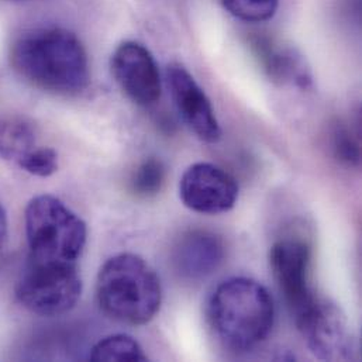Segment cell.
I'll return each instance as SVG.
<instances>
[{
	"instance_id": "9a60e30c",
	"label": "cell",
	"mask_w": 362,
	"mask_h": 362,
	"mask_svg": "<svg viewBox=\"0 0 362 362\" xmlns=\"http://www.w3.org/2000/svg\"><path fill=\"white\" fill-rule=\"evenodd\" d=\"M167 168L160 158L146 160L134 173L130 186L139 197H153L158 194L165 183Z\"/></svg>"
},
{
	"instance_id": "5b68a950",
	"label": "cell",
	"mask_w": 362,
	"mask_h": 362,
	"mask_svg": "<svg viewBox=\"0 0 362 362\" xmlns=\"http://www.w3.org/2000/svg\"><path fill=\"white\" fill-rule=\"evenodd\" d=\"M82 295L76 264L44 262L28 258L16 285V298L40 316H61L74 309Z\"/></svg>"
},
{
	"instance_id": "6da1fadb",
	"label": "cell",
	"mask_w": 362,
	"mask_h": 362,
	"mask_svg": "<svg viewBox=\"0 0 362 362\" xmlns=\"http://www.w3.org/2000/svg\"><path fill=\"white\" fill-rule=\"evenodd\" d=\"M14 71L33 86L55 95H76L90 81L88 54L69 30L44 27L25 33L11 45Z\"/></svg>"
},
{
	"instance_id": "277c9868",
	"label": "cell",
	"mask_w": 362,
	"mask_h": 362,
	"mask_svg": "<svg viewBox=\"0 0 362 362\" xmlns=\"http://www.w3.org/2000/svg\"><path fill=\"white\" fill-rule=\"evenodd\" d=\"M24 220L31 259L78 264L86 245V224L59 199L35 196L25 207Z\"/></svg>"
},
{
	"instance_id": "e0dca14e",
	"label": "cell",
	"mask_w": 362,
	"mask_h": 362,
	"mask_svg": "<svg viewBox=\"0 0 362 362\" xmlns=\"http://www.w3.org/2000/svg\"><path fill=\"white\" fill-rule=\"evenodd\" d=\"M332 150L334 157L347 167H358L361 153L351 130L343 123L334 124L332 130Z\"/></svg>"
},
{
	"instance_id": "52a82bcc",
	"label": "cell",
	"mask_w": 362,
	"mask_h": 362,
	"mask_svg": "<svg viewBox=\"0 0 362 362\" xmlns=\"http://www.w3.org/2000/svg\"><path fill=\"white\" fill-rule=\"evenodd\" d=\"M112 72L126 96L139 106H151L161 98V76L153 54L136 41L122 42L112 55Z\"/></svg>"
},
{
	"instance_id": "7c38bea8",
	"label": "cell",
	"mask_w": 362,
	"mask_h": 362,
	"mask_svg": "<svg viewBox=\"0 0 362 362\" xmlns=\"http://www.w3.org/2000/svg\"><path fill=\"white\" fill-rule=\"evenodd\" d=\"M252 48L271 81L281 85H295L302 89L310 86L309 68L295 49L274 44L268 38H255Z\"/></svg>"
},
{
	"instance_id": "8fae6325",
	"label": "cell",
	"mask_w": 362,
	"mask_h": 362,
	"mask_svg": "<svg viewBox=\"0 0 362 362\" xmlns=\"http://www.w3.org/2000/svg\"><path fill=\"white\" fill-rule=\"evenodd\" d=\"M224 255L226 247L217 234L196 228L178 240L173 251V265L183 279L199 281L216 272Z\"/></svg>"
},
{
	"instance_id": "2e32d148",
	"label": "cell",
	"mask_w": 362,
	"mask_h": 362,
	"mask_svg": "<svg viewBox=\"0 0 362 362\" xmlns=\"http://www.w3.org/2000/svg\"><path fill=\"white\" fill-rule=\"evenodd\" d=\"M230 14L247 23H262L274 17L279 0H220Z\"/></svg>"
},
{
	"instance_id": "5bb4252c",
	"label": "cell",
	"mask_w": 362,
	"mask_h": 362,
	"mask_svg": "<svg viewBox=\"0 0 362 362\" xmlns=\"http://www.w3.org/2000/svg\"><path fill=\"white\" fill-rule=\"evenodd\" d=\"M90 361H148L143 347L130 336L115 334L100 340L90 351Z\"/></svg>"
},
{
	"instance_id": "d6986e66",
	"label": "cell",
	"mask_w": 362,
	"mask_h": 362,
	"mask_svg": "<svg viewBox=\"0 0 362 362\" xmlns=\"http://www.w3.org/2000/svg\"><path fill=\"white\" fill-rule=\"evenodd\" d=\"M7 240V214L4 207L0 203V248L4 245Z\"/></svg>"
},
{
	"instance_id": "3957f363",
	"label": "cell",
	"mask_w": 362,
	"mask_h": 362,
	"mask_svg": "<svg viewBox=\"0 0 362 362\" xmlns=\"http://www.w3.org/2000/svg\"><path fill=\"white\" fill-rule=\"evenodd\" d=\"M96 296L112 319L141 326L160 312L163 288L158 275L141 257L130 252L109 258L99 271Z\"/></svg>"
},
{
	"instance_id": "30bf717a",
	"label": "cell",
	"mask_w": 362,
	"mask_h": 362,
	"mask_svg": "<svg viewBox=\"0 0 362 362\" xmlns=\"http://www.w3.org/2000/svg\"><path fill=\"white\" fill-rule=\"evenodd\" d=\"M167 82L183 122L197 139L216 144L221 139V129L206 92L181 64L168 66Z\"/></svg>"
},
{
	"instance_id": "9c48e42d",
	"label": "cell",
	"mask_w": 362,
	"mask_h": 362,
	"mask_svg": "<svg viewBox=\"0 0 362 362\" xmlns=\"http://www.w3.org/2000/svg\"><path fill=\"white\" fill-rule=\"evenodd\" d=\"M296 326L317 358L325 361L350 358L351 339L347 320L337 305L319 299Z\"/></svg>"
},
{
	"instance_id": "8992f818",
	"label": "cell",
	"mask_w": 362,
	"mask_h": 362,
	"mask_svg": "<svg viewBox=\"0 0 362 362\" xmlns=\"http://www.w3.org/2000/svg\"><path fill=\"white\" fill-rule=\"evenodd\" d=\"M269 268L295 323L300 322L319 300L310 285V245L298 237L278 240L269 250Z\"/></svg>"
},
{
	"instance_id": "7a4b0ae2",
	"label": "cell",
	"mask_w": 362,
	"mask_h": 362,
	"mask_svg": "<svg viewBox=\"0 0 362 362\" xmlns=\"http://www.w3.org/2000/svg\"><path fill=\"white\" fill-rule=\"evenodd\" d=\"M207 316L214 334L228 349L248 351L269 336L275 322L271 293L250 278H230L210 296Z\"/></svg>"
},
{
	"instance_id": "ba28073f",
	"label": "cell",
	"mask_w": 362,
	"mask_h": 362,
	"mask_svg": "<svg viewBox=\"0 0 362 362\" xmlns=\"http://www.w3.org/2000/svg\"><path fill=\"white\" fill-rule=\"evenodd\" d=\"M180 196L183 204L200 214L230 211L238 199L235 180L217 165L197 163L182 175Z\"/></svg>"
},
{
	"instance_id": "ac0fdd59",
	"label": "cell",
	"mask_w": 362,
	"mask_h": 362,
	"mask_svg": "<svg viewBox=\"0 0 362 362\" xmlns=\"http://www.w3.org/2000/svg\"><path fill=\"white\" fill-rule=\"evenodd\" d=\"M17 165L35 177L48 178L58 170V156L52 148L35 147L28 154H25Z\"/></svg>"
},
{
	"instance_id": "4fadbf2b",
	"label": "cell",
	"mask_w": 362,
	"mask_h": 362,
	"mask_svg": "<svg viewBox=\"0 0 362 362\" xmlns=\"http://www.w3.org/2000/svg\"><path fill=\"white\" fill-rule=\"evenodd\" d=\"M37 147L34 126L23 117H0V157L18 163L25 154Z\"/></svg>"
}]
</instances>
